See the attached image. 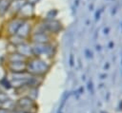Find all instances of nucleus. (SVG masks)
I'll return each instance as SVG.
<instances>
[{"label":"nucleus","mask_w":122,"mask_h":113,"mask_svg":"<svg viewBox=\"0 0 122 113\" xmlns=\"http://www.w3.org/2000/svg\"><path fill=\"white\" fill-rule=\"evenodd\" d=\"M12 108L22 111V112H28V113H36V107L34 102L30 99L29 97H24L18 100L13 105Z\"/></svg>","instance_id":"1"}]
</instances>
